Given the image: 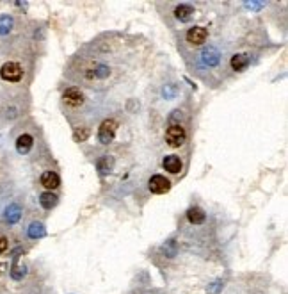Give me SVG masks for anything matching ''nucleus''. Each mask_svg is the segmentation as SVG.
Here are the masks:
<instances>
[{"label":"nucleus","instance_id":"obj_1","mask_svg":"<svg viewBox=\"0 0 288 294\" xmlns=\"http://www.w3.org/2000/svg\"><path fill=\"white\" fill-rule=\"evenodd\" d=\"M185 139H187V132L182 125L174 123L165 130V141H167V145L171 148H180L185 143Z\"/></svg>","mask_w":288,"mask_h":294},{"label":"nucleus","instance_id":"obj_2","mask_svg":"<svg viewBox=\"0 0 288 294\" xmlns=\"http://www.w3.org/2000/svg\"><path fill=\"white\" fill-rule=\"evenodd\" d=\"M0 77L7 82H20L23 77V68H21V64L14 63V61H7L0 68Z\"/></svg>","mask_w":288,"mask_h":294},{"label":"nucleus","instance_id":"obj_3","mask_svg":"<svg viewBox=\"0 0 288 294\" xmlns=\"http://www.w3.org/2000/svg\"><path fill=\"white\" fill-rule=\"evenodd\" d=\"M116 130H118V121L116 119H105L100 125V128H98V139H100V143H103V145L112 143L116 137Z\"/></svg>","mask_w":288,"mask_h":294},{"label":"nucleus","instance_id":"obj_4","mask_svg":"<svg viewBox=\"0 0 288 294\" xmlns=\"http://www.w3.org/2000/svg\"><path fill=\"white\" fill-rule=\"evenodd\" d=\"M207 39H208V30L199 25L191 27L185 34V41L189 45H192V47H201L203 43H207Z\"/></svg>","mask_w":288,"mask_h":294},{"label":"nucleus","instance_id":"obj_5","mask_svg":"<svg viewBox=\"0 0 288 294\" xmlns=\"http://www.w3.org/2000/svg\"><path fill=\"white\" fill-rule=\"evenodd\" d=\"M63 102L72 109H76L84 103V93H82L80 88H68L63 93Z\"/></svg>","mask_w":288,"mask_h":294},{"label":"nucleus","instance_id":"obj_6","mask_svg":"<svg viewBox=\"0 0 288 294\" xmlns=\"http://www.w3.org/2000/svg\"><path fill=\"white\" fill-rule=\"evenodd\" d=\"M171 189V182L164 175H153L149 179V191L155 195H164Z\"/></svg>","mask_w":288,"mask_h":294},{"label":"nucleus","instance_id":"obj_7","mask_svg":"<svg viewBox=\"0 0 288 294\" xmlns=\"http://www.w3.org/2000/svg\"><path fill=\"white\" fill-rule=\"evenodd\" d=\"M162 166H164V170L169 171V173L176 175V173L182 171L183 164H182V159H180L178 155H165L164 161H162Z\"/></svg>","mask_w":288,"mask_h":294},{"label":"nucleus","instance_id":"obj_8","mask_svg":"<svg viewBox=\"0 0 288 294\" xmlns=\"http://www.w3.org/2000/svg\"><path fill=\"white\" fill-rule=\"evenodd\" d=\"M34 146V137L30 136V134H21L20 137L16 139V152L21 155L29 154L30 150Z\"/></svg>","mask_w":288,"mask_h":294},{"label":"nucleus","instance_id":"obj_9","mask_svg":"<svg viewBox=\"0 0 288 294\" xmlns=\"http://www.w3.org/2000/svg\"><path fill=\"white\" fill-rule=\"evenodd\" d=\"M59 184H61V179L55 171H45V173L41 175V186L45 189H48V191L57 189L59 188Z\"/></svg>","mask_w":288,"mask_h":294},{"label":"nucleus","instance_id":"obj_10","mask_svg":"<svg viewBox=\"0 0 288 294\" xmlns=\"http://www.w3.org/2000/svg\"><path fill=\"white\" fill-rule=\"evenodd\" d=\"M249 56L247 54H235V56H231V61H229V66H231V70H235V72H242V70H246L247 66H249Z\"/></svg>","mask_w":288,"mask_h":294},{"label":"nucleus","instance_id":"obj_11","mask_svg":"<svg viewBox=\"0 0 288 294\" xmlns=\"http://www.w3.org/2000/svg\"><path fill=\"white\" fill-rule=\"evenodd\" d=\"M187 219H189L192 225H201V223H205V219H207V214L203 212V209H199V207H192V209H189V212H187Z\"/></svg>","mask_w":288,"mask_h":294},{"label":"nucleus","instance_id":"obj_12","mask_svg":"<svg viewBox=\"0 0 288 294\" xmlns=\"http://www.w3.org/2000/svg\"><path fill=\"white\" fill-rule=\"evenodd\" d=\"M194 14V7L189 4H180L178 7L174 9V16L178 18L180 21H187L191 20V16Z\"/></svg>","mask_w":288,"mask_h":294},{"label":"nucleus","instance_id":"obj_13","mask_svg":"<svg viewBox=\"0 0 288 294\" xmlns=\"http://www.w3.org/2000/svg\"><path fill=\"white\" fill-rule=\"evenodd\" d=\"M39 203H41V207L45 210H52L55 205H57V196H55L52 191L43 193V195L39 196Z\"/></svg>","mask_w":288,"mask_h":294},{"label":"nucleus","instance_id":"obj_14","mask_svg":"<svg viewBox=\"0 0 288 294\" xmlns=\"http://www.w3.org/2000/svg\"><path fill=\"white\" fill-rule=\"evenodd\" d=\"M21 217V209L18 207V205H11L7 209V212H5V219H7L9 225H14V223L20 221Z\"/></svg>","mask_w":288,"mask_h":294},{"label":"nucleus","instance_id":"obj_15","mask_svg":"<svg viewBox=\"0 0 288 294\" xmlns=\"http://www.w3.org/2000/svg\"><path fill=\"white\" fill-rule=\"evenodd\" d=\"M45 235V228H43L41 223H32L29 226V237L30 239H39Z\"/></svg>","mask_w":288,"mask_h":294},{"label":"nucleus","instance_id":"obj_16","mask_svg":"<svg viewBox=\"0 0 288 294\" xmlns=\"http://www.w3.org/2000/svg\"><path fill=\"white\" fill-rule=\"evenodd\" d=\"M11 27H13L11 16H0V34H7Z\"/></svg>","mask_w":288,"mask_h":294},{"label":"nucleus","instance_id":"obj_17","mask_svg":"<svg viewBox=\"0 0 288 294\" xmlns=\"http://www.w3.org/2000/svg\"><path fill=\"white\" fill-rule=\"evenodd\" d=\"M9 248V241L7 237H4V235H0V253H4L5 250Z\"/></svg>","mask_w":288,"mask_h":294},{"label":"nucleus","instance_id":"obj_18","mask_svg":"<svg viewBox=\"0 0 288 294\" xmlns=\"http://www.w3.org/2000/svg\"><path fill=\"white\" fill-rule=\"evenodd\" d=\"M5 269H7V264H0V275L4 273Z\"/></svg>","mask_w":288,"mask_h":294}]
</instances>
